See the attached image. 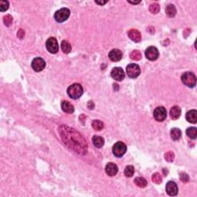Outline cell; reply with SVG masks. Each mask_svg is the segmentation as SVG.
Instances as JSON below:
<instances>
[{"mask_svg": "<svg viewBox=\"0 0 197 197\" xmlns=\"http://www.w3.org/2000/svg\"><path fill=\"white\" fill-rule=\"evenodd\" d=\"M60 138L65 146L79 155H85L87 153L86 141L72 128L63 125L58 129Z\"/></svg>", "mask_w": 197, "mask_h": 197, "instance_id": "obj_1", "label": "cell"}, {"mask_svg": "<svg viewBox=\"0 0 197 197\" xmlns=\"http://www.w3.org/2000/svg\"><path fill=\"white\" fill-rule=\"evenodd\" d=\"M67 93L71 99H77L82 96L83 93V89L80 84L74 83L67 89Z\"/></svg>", "mask_w": 197, "mask_h": 197, "instance_id": "obj_2", "label": "cell"}, {"mask_svg": "<svg viewBox=\"0 0 197 197\" xmlns=\"http://www.w3.org/2000/svg\"><path fill=\"white\" fill-rule=\"evenodd\" d=\"M181 80L184 85L186 86L193 88L196 86V77L193 72H186L182 75Z\"/></svg>", "mask_w": 197, "mask_h": 197, "instance_id": "obj_3", "label": "cell"}, {"mask_svg": "<svg viewBox=\"0 0 197 197\" xmlns=\"http://www.w3.org/2000/svg\"><path fill=\"white\" fill-rule=\"evenodd\" d=\"M70 16V10L67 8H63V9L58 10L55 12L54 15V18L58 23H63L67 20Z\"/></svg>", "mask_w": 197, "mask_h": 197, "instance_id": "obj_4", "label": "cell"}, {"mask_svg": "<svg viewBox=\"0 0 197 197\" xmlns=\"http://www.w3.org/2000/svg\"><path fill=\"white\" fill-rule=\"evenodd\" d=\"M126 150H127V147H126V144L121 142V141L114 144L113 147H112V153H113L114 156H117V157L123 156L124 154L126 153Z\"/></svg>", "mask_w": 197, "mask_h": 197, "instance_id": "obj_5", "label": "cell"}, {"mask_svg": "<svg viewBox=\"0 0 197 197\" xmlns=\"http://www.w3.org/2000/svg\"><path fill=\"white\" fill-rule=\"evenodd\" d=\"M126 72H127L128 76L129 78L135 79L139 76L140 74V68H139V65L136 63L129 64L126 67Z\"/></svg>", "mask_w": 197, "mask_h": 197, "instance_id": "obj_6", "label": "cell"}, {"mask_svg": "<svg viewBox=\"0 0 197 197\" xmlns=\"http://www.w3.org/2000/svg\"><path fill=\"white\" fill-rule=\"evenodd\" d=\"M153 117L158 122H163V121H164L166 119V117H167L166 109L163 106L156 108L154 112H153Z\"/></svg>", "mask_w": 197, "mask_h": 197, "instance_id": "obj_7", "label": "cell"}, {"mask_svg": "<svg viewBox=\"0 0 197 197\" xmlns=\"http://www.w3.org/2000/svg\"><path fill=\"white\" fill-rule=\"evenodd\" d=\"M45 46H46L47 50L53 54L56 53L59 51L58 42H57L56 39L54 38V37H50L49 39H47Z\"/></svg>", "mask_w": 197, "mask_h": 197, "instance_id": "obj_8", "label": "cell"}, {"mask_svg": "<svg viewBox=\"0 0 197 197\" xmlns=\"http://www.w3.org/2000/svg\"><path fill=\"white\" fill-rule=\"evenodd\" d=\"M45 67V62L43 59L40 57L35 58L32 62V68L36 72L43 71Z\"/></svg>", "mask_w": 197, "mask_h": 197, "instance_id": "obj_9", "label": "cell"}, {"mask_svg": "<svg viewBox=\"0 0 197 197\" xmlns=\"http://www.w3.org/2000/svg\"><path fill=\"white\" fill-rule=\"evenodd\" d=\"M145 55L149 60L154 61V60H157L159 57V51L156 47L149 46L146 49V52H145Z\"/></svg>", "mask_w": 197, "mask_h": 197, "instance_id": "obj_10", "label": "cell"}, {"mask_svg": "<svg viewBox=\"0 0 197 197\" xmlns=\"http://www.w3.org/2000/svg\"><path fill=\"white\" fill-rule=\"evenodd\" d=\"M111 76L113 80L117 81H122L123 80L124 77H125V72L120 67H115L111 71Z\"/></svg>", "mask_w": 197, "mask_h": 197, "instance_id": "obj_11", "label": "cell"}, {"mask_svg": "<svg viewBox=\"0 0 197 197\" xmlns=\"http://www.w3.org/2000/svg\"><path fill=\"white\" fill-rule=\"evenodd\" d=\"M166 191L168 195L171 196H175L178 193V186L175 182L169 181L168 182L166 186Z\"/></svg>", "mask_w": 197, "mask_h": 197, "instance_id": "obj_12", "label": "cell"}, {"mask_svg": "<svg viewBox=\"0 0 197 197\" xmlns=\"http://www.w3.org/2000/svg\"><path fill=\"white\" fill-rule=\"evenodd\" d=\"M109 58L111 61L112 62H119L122 60V53L119 49H114L112 51L109 52Z\"/></svg>", "mask_w": 197, "mask_h": 197, "instance_id": "obj_13", "label": "cell"}, {"mask_svg": "<svg viewBox=\"0 0 197 197\" xmlns=\"http://www.w3.org/2000/svg\"><path fill=\"white\" fill-rule=\"evenodd\" d=\"M128 36L131 40L135 42V43H139L142 39V36L139 30L137 29H130L128 32Z\"/></svg>", "mask_w": 197, "mask_h": 197, "instance_id": "obj_14", "label": "cell"}, {"mask_svg": "<svg viewBox=\"0 0 197 197\" xmlns=\"http://www.w3.org/2000/svg\"><path fill=\"white\" fill-rule=\"evenodd\" d=\"M106 173L109 176H116L118 173L117 166L113 163H109L106 166Z\"/></svg>", "mask_w": 197, "mask_h": 197, "instance_id": "obj_15", "label": "cell"}, {"mask_svg": "<svg viewBox=\"0 0 197 197\" xmlns=\"http://www.w3.org/2000/svg\"><path fill=\"white\" fill-rule=\"evenodd\" d=\"M186 119L190 123H196L197 122V114L196 109H192L187 112L186 115Z\"/></svg>", "mask_w": 197, "mask_h": 197, "instance_id": "obj_16", "label": "cell"}, {"mask_svg": "<svg viewBox=\"0 0 197 197\" xmlns=\"http://www.w3.org/2000/svg\"><path fill=\"white\" fill-rule=\"evenodd\" d=\"M62 109L66 113H72L74 112V106L68 101H63L61 103Z\"/></svg>", "mask_w": 197, "mask_h": 197, "instance_id": "obj_17", "label": "cell"}, {"mask_svg": "<svg viewBox=\"0 0 197 197\" xmlns=\"http://www.w3.org/2000/svg\"><path fill=\"white\" fill-rule=\"evenodd\" d=\"M169 114H170L172 119L176 120V119H179L180 116H181V109L177 106H175L171 108Z\"/></svg>", "mask_w": 197, "mask_h": 197, "instance_id": "obj_18", "label": "cell"}, {"mask_svg": "<svg viewBox=\"0 0 197 197\" xmlns=\"http://www.w3.org/2000/svg\"><path fill=\"white\" fill-rule=\"evenodd\" d=\"M92 143H93L94 146L96 148H102V146H104V143H105V141H104V139L101 136H94L92 137Z\"/></svg>", "mask_w": 197, "mask_h": 197, "instance_id": "obj_19", "label": "cell"}, {"mask_svg": "<svg viewBox=\"0 0 197 197\" xmlns=\"http://www.w3.org/2000/svg\"><path fill=\"white\" fill-rule=\"evenodd\" d=\"M170 136L172 139H173V140H179L182 136L181 130L179 129H178V128H173L170 131Z\"/></svg>", "mask_w": 197, "mask_h": 197, "instance_id": "obj_20", "label": "cell"}, {"mask_svg": "<svg viewBox=\"0 0 197 197\" xmlns=\"http://www.w3.org/2000/svg\"><path fill=\"white\" fill-rule=\"evenodd\" d=\"M166 13L169 17H174L176 14V9L174 5H169L166 8Z\"/></svg>", "mask_w": 197, "mask_h": 197, "instance_id": "obj_21", "label": "cell"}, {"mask_svg": "<svg viewBox=\"0 0 197 197\" xmlns=\"http://www.w3.org/2000/svg\"><path fill=\"white\" fill-rule=\"evenodd\" d=\"M134 183L139 188H144L147 186V181L143 177H136L134 179Z\"/></svg>", "mask_w": 197, "mask_h": 197, "instance_id": "obj_22", "label": "cell"}, {"mask_svg": "<svg viewBox=\"0 0 197 197\" xmlns=\"http://www.w3.org/2000/svg\"><path fill=\"white\" fill-rule=\"evenodd\" d=\"M186 135L188 136L189 138L192 139H196L197 136V130L196 128L195 127H189L186 129Z\"/></svg>", "mask_w": 197, "mask_h": 197, "instance_id": "obj_23", "label": "cell"}, {"mask_svg": "<svg viewBox=\"0 0 197 197\" xmlns=\"http://www.w3.org/2000/svg\"><path fill=\"white\" fill-rule=\"evenodd\" d=\"M61 49L64 53L68 54L71 52L72 47H71V45H70L68 42L65 41V40H63V41H62V43H61Z\"/></svg>", "mask_w": 197, "mask_h": 197, "instance_id": "obj_24", "label": "cell"}, {"mask_svg": "<svg viewBox=\"0 0 197 197\" xmlns=\"http://www.w3.org/2000/svg\"><path fill=\"white\" fill-rule=\"evenodd\" d=\"M92 126L95 130L100 131L103 129L104 124L103 122L100 120H93L92 122Z\"/></svg>", "mask_w": 197, "mask_h": 197, "instance_id": "obj_25", "label": "cell"}, {"mask_svg": "<svg viewBox=\"0 0 197 197\" xmlns=\"http://www.w3.org/2000/svg\"><path fill=\"white\" fill-rule=\"evenodd\" d=\"M124 173H125V176L126 177H132L134 175V167L131 166V165L130 166H127L126 167Z\"/></svg>", "mask_w": 197, "mask_h": 197, "instance_id": "obj_26", "label": "cell"}, {"mask_svg": "<svg viewBox=\"0 0 197 197\" xmlns=\"http://www.w3.org/2000/svg\"><path fill=\"white\" fill-rule=\"evenodd\" d=\"M159 10H160V6H159L158 3H153L149 6V11L153 14H157L159 12Z\"/></svg>", "mask_w": 197, "mask_h": 197, "instance_id": "obj_27", "label": "cell"}, {"mask_svg": "<svg viewBox=\"0 0 197 197\" xmlns=\"http://www.w3.org/2000/svg\"><path fill=\"white\" fill-rule=\"evenodd\" d=\"M130 58L132 60L137 61V60H141V58H142V53L139 51H138V50H134V51H132L130 53Z\"/></svg>", "mask_w": 197, "mask_h": 197, "instance_id": "obj_28", "label": "cell"}, {"mask_svg": "<svg viewBox=\"0 0 197 197\" xmlns=\"http://www.w3.org/2000/svg\"><path fill=\"white\" fill-rule=\"evenodd\" d=\"M152 180L153 183H156V184H160V183H162V181H163L161 175L159 174V173H156L153 175Z\"/></svg>", "mask_w": 197, "mask_h": 197, "instance_id": "obj_29", "label": "cell"}, {"mask_svg": "<svg viewBox=\"0 0 197 197\" xmlns=\"http://www.w3.org/2000/svg\"><path fill=\"white\" fill-rule=\"evenodd\" d=\"M13 22V18L11 15H6L3 18V23L6 26H10Z\"/></svg>", "mask_w": 197, "mask_h": 197, "instance_id": "obj_30", "label": "cell"}, {"mask_svg": "<svg viewBox=\"0 0 197 197\" xmlns=\"http://www.w3.org/2000/svg\"><path fill=\"white\" fill-rule=\"evenodd\" d=\"M9 3L8 1H4V0H2L0 1V11L1 12H5L9 9Z\"/></svg>", "mask_w": 197, "mask_h": 197, "instance_id": "obj_31", "label": "cell"}, {"mask_svg": "<svg viewBox=\"0 0 197 197\" xmlns=\"http://www.w3.org/2000/svg\"><path fill=\"white\" fill-rule=\"evenodd\" d=\"M164 157H165V159H166V161L173 162V159H174L175 155L173 152H171V151H169V152L165 153Z\"/></svg>", "mask_w": 197, "mask_h": 197, "instance_id": "obj_32", "label": "cell"}, {"mask_svg": "<svg viewBox=\"0 0 197 197\" xmlns=\"http://www.w3.org/2000/svg\"><path fill=\"white\" fill-rule=\"evenodd\" d=\"M180 180H181L183 183H188L189 181V177L186 173H180Z\"/></svg>", "mask_w": 197, "mask_h": 197, "instance_id": "obj_33", "label": "cell"}, {"mask_svg": "<svg viewBox=\"0 0 197 197\" xmlns=\"http://www.w3.org/2000/svg\"><path fill=\"white\" fill-rule=\"evenodd\" d=\"M17 36L19 39H23V37L25 36V32L23 31V29H20L18 30V32L17 33Z\"/></svg>", "mask_w": 197, "mask_h": 197, "instance_id": "obj_34", "label": "cell"}, {"mask_svg": "<svg viewBox=\"0 0 197 197\" xmlns=\"http://www.w3.org/2000/svg\"><path fill=\"white\" fill-rule=\"evenodd\" d=\"M107 3V1H103V2H98V1H96V4H99V5H105L106 3Z\"/></svg>", "mask_w": 197, "mask_h": 197, "instance_id": "obj_35", "label": "cell"}, {"mask_svg": "<svg viewBox=\"0 0 197 197\" xmlns=\"http://www.w3.org/2000/svg\"><path fill=\"white\" fill-rule=\"evenodd\" d=\"M128 3H131V4H134V5H136V4H139V3H140V1H138V2H131V1H128Z\"/></svg>", "mask_w": 197, "mask_h": 197, "instance_id": "obj_36", "label": "cell"}]
</instances>
